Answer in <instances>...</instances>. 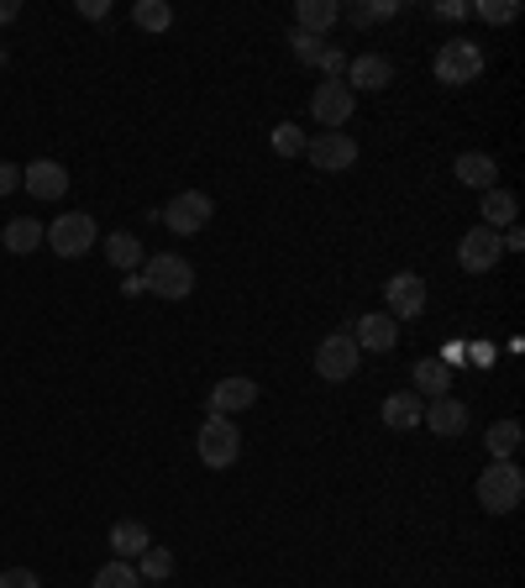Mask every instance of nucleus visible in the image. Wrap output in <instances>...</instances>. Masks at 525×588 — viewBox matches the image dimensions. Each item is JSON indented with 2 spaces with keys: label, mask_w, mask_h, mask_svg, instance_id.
Here are the masks:
<instances>
[{
  "label": "nucleus",
  "mask_w": 525,
  "mask_h": 588,
  "mask_svg": "<svg viewBox=\"0 0 525 588\" xmlns=\"http://www.w3.org/2000/svg\"><path fill=\"white\" fill-rule=\"evenodd\" d=\"M353 111H358V95L347 90L342 79H326V85H315V95H311V117L321 121L326 132L347 126V121H353Z\"/></svg>",
  "instance_id": "nucleus-8"
},
{
  "label": "nucleus",
  "mask_w": 525,
  "mask_h": 588,
  "mask_svg": "<svg viewBox=\"0 0 525 588\" xmlns=\"http://www.w3.org/2000/svg\"><path fill=\"white\" fill-rule=\"evenodd\" d=\"M273 153H279V158H305V132H300V126H294V121H284V126H273Z\"/></svg>",
  "instance_id": "nucleus-30"
},
{
  "label": "nucleus",
  "mask_w": 525,
  "mask_h": 588,
  "mask_svg": "<svg viewBox=\"0 0 525 588\" xmlns=\"http://www.w3.org/2000/svg\"><path fill=\"white\" fill-rule=\"evenodd\" d=\"M194 447H200V463L205 468H232L242 457V431H237V421L232 415H205L200 421V436H194Z\"/></svg>",
  "instance_id": "nucleus-3"
},
{
  "label": "nucleus",
  "mask_w": 525,
  "mask_h": 588,
  "mask_svg": "<svg viewBox=\"0 0 525 588\" xmlns=\"http://www.w3.org/2000/svg\"><path fill=\"white\" fill-rule=\"evenodd\" d=\"M0 588H43V578H37L32 567H5V573H0Z\"/></svg>",
  "instance_id": "nucleus-33"
},
{
  "label": "nucleus",
  "mask_w": 525,
  "mask_h": 588,
  "mask_svg": "<svg viewBox=\"0 0 525 588\" xmlns=\"http://www.w3.org/2000/svg\"><path fill=\"white\" fill-rule=\"evenodd\" d=\"M436 85H473L478 74H483V47L473 43V37H453V43L436 47Z\"/></svg>",
  "instance_id": "nucleus-4"
},
{
  "label": "nucleus",
  "mask_w": 525,
  "mask_h": 588,
  "mask_svg": "<svg viewBox=\"0 0 525 588\" xmlns=\"http://www.w3.org/2000/svg\"><path fill=\"white\" fill-rule=\"evenodd\" d=\"M105 11H111V5H105V0H79V16H90V22H100V16H105Z\"/></svg>",
  "instance_id": "nucleus-37"
},
{
  "label": "nucleus",
  "mask_w": 525,
  "mask_h": 588,
  "mask_svg": "<svg viewBox=\"0 0 525 588\" xmlns=\"http://www.w3.org/2000/svg\"><path fill=\"white\" fill-rule=\"evenodd\" d=\"M383 300H389V321H415L426 310V279L421 274H394L383 284Z\"/></svg>",
  "instance_id": "nucleus-12"
},
{
  "label": "nucleus",
  "mask_w": 525,
  "mask_h": 588,
  "mask_svg": "<svg viewBox=\"0 0 525 588\" xmlns=\"http://www.w3.org/2000/svg\"><path fill=\"white\" fill-rule=\"evenodd\" d=\"M258 404V378H221L211 389V415H242V410H253Z\"/></svg>",
  "instance_id": "nucleus-13"
},
{
  "label": "nucleus",
  "mask_w": 525,
  "mask_h": 588,
  "mask_svg": "<svg viewBox=\"0 0 525 588\" xmlns=\"http://www.w3.org/2000/svg\"><path fill=\"white\" fill-rule=\"evenodd\" d=\"M22 189V164H0V200Z\"/></svg>",
  "instance_id": "nucleus-35"
},
{
  "label": "nucleus",
  "mask_w": 525,
  "mask_h": 588,
  "mask_svg": "<svg viewBox=\"0 0 525 588\" xmlns=\"http://www.w3.org/2000/svg\"><path fill=\"white\" fill-rule=\"evenodd\" d=\"M473 363L478 368H489V363H494V347H489V342H473Z\"/></svg>",
  "instance_id": "nucleus-40"
},
{
  "label": "nucleus",
  "mask_w": 525,
  "mask_h": 588,
  "mask_svg": "<svg viewBox=\"0 0 525 588\" xmlns=\"http://www.w3.org/2000/svg\"><path fill=\"white\" fill-rule=\"evenodd\" d=\"M96 242H100V226H96V215L90 211H64L48 226V247L58 253V258H85Z\"/></svg>",
  "instance_id": "nucleus-6"
},
{
  "label": "nucleus",
  "mask_w": 525,
  "mask_h": 588,
  "mask_svg": "<svg viewBox=\"0 0 525 588\" xmlns=\"http://www.w3.org/2000/svg\"><path fill=\"white\" fill-rule=\"evenodd\" d=\"M400 11V0H353V5H342V16L353 26H373V22H389Z\"/></svg>",
  "instance_id": "nucleus-26"
},
{
  "label": "nucleus",
  "mask_w": 525,
  "mask_h": 588,
  "mask_svg": "<svg viewBox=\"0 0 525 588\" xmlns=\"http://www.w3.org/2000/svg\"><path fill=\"white\" fill-rule=\"evenodd\" d=\"M289 47H294V58H300V64H311L315 69V58L326 53V37H311V32H300V26H294V32H289Z\"/></svg>",
  "instance_id": "nucleus-32"
},
{
  "label": "nucleus",
  "mask_w": 525,
  "mask_h": 588,
  "mask_svg": "<svg viewBox=\"0 0 525 588\" xmlns=\"http://www.w3.org/2000/svg\"><path fill=\"white\" fill-rule=\"evenodd\" d=\"M305 158L321 174H347V168L358 164V142L347 137V132H321V137L305 142Z\"/></svg>",
  "instance_id": "nucleus-9"
},
{
  "label": "nucleus",
  "mask_w": 525,
  "mask_h": 588,
  "mask_svg": "<svg viewBox=\"0 0 525 588\" xmlns=\"http://www.w3.org/2000/svg\"><path fill=\"white\" fill-rule=\"evenodd\" d=\"M147 215H158L174 236H194V232H205L211 226V215H215V200L205 195V189H185V195H174L164 211H147Z\"/></svg>",
  "instance_id": "nucleus-5"
},
{
  "label": "nucleus",
  "mask_w": 525,
  "mask_h": 588,
  "mask_svg": "<svg viewBox=\"0 0 525 588\" xmlns=\"http://www.w3.org/2000/svg\"><path fill=\"white\" fill-rule=\"evenodd\" d=\"M147 546H153V536H147V525H143V520H116V525H111V552H116L121 563L143 557Z\"/></svg>",
  "instance_id": "nucleus-24"
},
{
  "label": "nucleus",
  "mask_w": 525,
  "mask_h": 588,
  "mask_svg": "<svg viewBox=\"0 0 525 588\" xmlns=\"http://www.w3.org/2000/svg\"><path fill=\"white\" fill-rule=\"evenodd\" d=\"M421 425H431L436 436H462V431H468V404L453 400V395H447V400H431L426 404V421H421Z\"/></svg>",
  "instance_id": "nucleus-21"
},
{
  "label": "nucleus",
  "mask_w": 525,
  "mask_h": 588,
  "mask_svg": "<svg viewBox=\"0 0 525 588\" xmlns=\"http://www.w3.org/2000/svg\"><path fill=\"white\" fill-rule=\"evenodd\" d=\"M0 242H5V253H16V258H26V253H37V247L48 242V226H43L37 215H16V221H5V232H0Z\"/></svg>",
  "instance_id": "nucleus-18"
},
{
  "label": "nucleus",
  "mask_w": 525,
  "mask_h": 588,
  "mask_svg": "<svg viewBox=\"0 0 525 588\" xmlns=\"http://www.w3.org/2000/svg\"><path fill=\"white\" fill-rule=\"evenodd\" d=\"M410 389H415L421 400H447V395H453V368H447L442 357H421V363L410 368Z\"/></svg>",
  "instance_id": "nucleus-15"
},
{
  "label": "nucleus",
  "mask_w": 525,
  "mask_h": 588,
  "mask_svg": "<svg viewBox=\"0 0 525 588\" xmlns=\"http://www.w3.org/2000/svg\"><path fill=\"white\" fill-rule=\"evenodd\" d=\"M483 442H489V457H494V463H510V457L521 452L525 431H521V421H494V425H489V436H483Z\"/></svg>",
  "instance_id": "nucleus-25"
},
{
  "label": "nucleus",
  "mask_w": 525,
  "mask_h": 588,
  "mask_svg": "<svg viewBox=\"0 0 525 588\" xmlns=\"http://www.w3.org/2000/svg\"><path fill=\"white\" fill-rule=\"evenodd\" d=\"M358 342H353V331H336V336H326L321 347H315V378H326V384H347V378L358 374Z\"/></svg>",
  "instance_id": "nucleus-7"
},
{
  "label": "nucleus",
  "mask_w": 525,
  "mask_h": 588,
  "mask_svg": "<svg viewBox=\"0 0 525 588\" xmlns=\"http://www.w3.org/2000/svg\"><path fill=\"white\" fill-rule=\"evenodd\" d=\"M137 578H153V584L174 578V552L168 546H147L143 557H137Z\"/></svg>",
  "instance_id": "nucleus-28"
},
{
  "label": "nucleus",
  "mask_w": 525,
  "mask_h": 588,
  "mask_svg": "<svg viewBox=\"0 0 525 588\" xmlns=\"http://www.w3.org/2000/svg\"><path fill=\"white\" fill-rule=\"evenodd\" d=\"M521 499H525V473L515 463H489V468L478 473V504L489 515H510Z\"/></svg>",
  "instance_id": "nucleus-2"
},
{
  "label": "nucleus",
  "mask_w": 525,
  "mask_h": 588,
  "mask_svg": "<svg viewBox=\"0 0 525 588\" xmlns=\"http://www.w3.org/2000/svg\"><path fill=\"white\" fill-rule=\"evenodd\" d=\"M500 258H504V242H500V232H489V226H473V232H462V242H457V263H462L468 274H489Z\"/></svg>",
  "instance_id": "nucleus-10"
},
{
  "label": "nucleus",
  "mask_w": 525,
  "mask_h": 588,
  "mask_svg": "<svg viewBox=\"0 0 525 588\" xmlns=\"http://www.w3.org/2000/svg\"><path fill=\"white\" fill-rule=\"evenodd\" d=\"M389 79H394V64L383 53H362V58H347V79L342 85L358 95V90H383Z\"/></svg>",
  "instance_id": "nucleus-14"
},
{
  "label": "nucleus",
  "mask_w": 525,
  "mask_h": 588,
  "mask_svg": "<svg viewBox=\"0 0 525 588\" xmlns=\"http://www.w3.org/2000/svg\"><path fill=\"white\" fill-rule=\"evenodd\" d=\"M436 16H442V22H457V16H468V5H457V0H442V5H436Z\"/></svg>",
  "instance_id": "nucleus-38"
},
{
  "label": "nucleus",
  "mask_w": 525,
  "mask_h": 588,
  "mask_svg": "<svg viewBox=\"0 0 525 588\" xmlns=\"http://www.w3.org/2000/svg\"><path fill=\"white\" fill-rule=\"evenodd\" d=\"M132 22L143 26V32H168V26H174V5H168V0H137V5H132Z\"/></svg>",
  "instance_id": "nucleus-27"
},
{
  "label": "nucleus",
  "mask_w": 525,
  "mask_h": 588,
  "mask_svg": "<svg viewBox=\"0 0 525 588\" xmlns=\"http://www.w3.org/2000/svg\"><path fill=\"white\" fill-rule=\"evenodd\" d=\"M121 295H132V300H137V295H147V279H143V274H126V279H121Z\"/></svg>",
  "instance_id": "nucleus-36"
},
{
  "label": "nucleus",
  "mask_w": 525,
  "mask_h": 588,
  "mask_svg": "<svg viewBox=\"0 0 525 588\" xmlns=\"http://www.w3.org/2000/svg\"><path fill=\"white\" fill-rule=\"evenodd\" d=\"M0 64H5V47H0Z\"/></svg>",
  "instance_id": "nucleus-41"
},
{
  "label": "nucleus",
  "mask_w": 525,
  "mask_h": 588,
  "mask_svg": "<svg viewBox=\"0 0 525 588\" xmlns=\"http://www.w3.org/2000/svg\"><path fill=\"white\" fill-rule=\"evenodd\" d=\"M315 69L326 74V79H336V74H347V53H336V47H326V53L315 58Z\"/></svg>",
  "instance_id": "nucleus-34"
},
{
  "label": "nucleus",
  "mask_w": 525,
  "mask_h": 588,
  "mask_svg": "<svg viewBox=\"0 0 525 588\" xmlns=\"http://www.w3.org/2000/svg\"><path fill=\"white\" fill-rule=\"evenodd\" d=\"M473 16H483L489 26H510L515 16H521V5H515V0H478Z\"/></svg>",
  "instance_id": "nucleus-31"
},
{
  "label": "nucleus",
  "mask_w": 525,
  "mask_h": 588,
  "mask_svg": "<svg viewBox=\"0 0 525 588\" xmlns=\"http://www.w3.org/2000/svg\"><path fill=\"white\" fill-rule=\"evenodd\" d=\"M478 211H483V226H489V232H504V226H515L521 200H515L504 185H494V189H483V206H478Z\"/></svg>",
  "instance_id": "nucleus-23"
},
{
  "label": "nucleus",
  "mask_w": 525,
  "mask_h": 588,
  "mask_svg": "<svg viewBox=\"0 0 525 588\" xmlns=\"http://www.w3.org/2000/svg\"><path fill=\"white\" fill-rule=\"evenodd\" d=\"M336 22H342V5H336V0H300V5H294V26L311 32V37H326Z\"/></svg>",
  "instance_id": "nucleus-20"
},
{
  "label": "nucleus",
  "mask_w": 525,
  "mask_h": 588,
  "mask_svg": "<svg viewBox=\"0 0 525 588\" xmlns=\"http://www.w3.org/2000/svg\"><path fill=\"white\" fill-rule=\"evenodd\" d=\"M105 258H111V268H121V274H143V242H137V232H111L105 236Z\"/></svg>",
  "instance_id": "nucleus-22"
},
{
  "label": "nucleus",
  "mask_w": 525,
  "mask_h": 588,
  "mask_svg": "<svg viewBox=\"0 0 525 588\" xmlns=\"http://www.w3.org/2000/svg\"><path fill=\"white\" fill-rule=\"evenodd\" d=\"M90 588H143V578H137V567L121 563V557H111V563L96 573V584Z\"/></svg>",
  "instance_id": "nucleus-29"
},
{
  "label": "nucleus",
  "mask_w": 525,
  "mask_h": 588,
  "mask_svg": "<svg viewBox=\"0 0 525 588\" xmlns=\"http://www.w3.org/2000/svg\"><path fill=\"white\" fill-rule=\"evenodd\" d=\"M353 342H358V353H394L400 321H389V315H362L358 326H353Z\"/></svg>",
  "instance_id": "nucleus-17"
},
{
  "label": "nucleus",
  "mask_w": 525,
  "mask_h": 588,
  "mask_svg": "<svg viewBox=\"0 0 525 588\" xmlns=\"http://www.w3.org/2000/svg\"><path fill=\"white\" fill-rule=\"evenodd\" d=\"M22 16V0H0V26H11Z\"/></svg>",
  "instance_id": "nucleus-39"
},
{
  "label": "nucleus",
  "mask_w": 525,
  "mask_h": 588,
  "mask_svg": "<svg viewBox=\"0 0 525 588\" xmlns=\"http://www.w3.org/2000/svg\"><path fill=\"white\" fill-rule=\"evenodd\" d=\"M22 189L32 200H64L69 195V168L58 164V158H32L22 168Z\"/></svg>",
  "instance_id": "nucleus-11"
},
{
  "label": "nucleus",
  "mask_w": 525,
  "mask_h": 588,
  "mask_svg": "<svg viewBox=\"0 0 525 588\" xmlns=\"http://www.w3.org/2000/svg\"><path fill=\"white\" fill-rule=\"evenodd\" d=\"M453 174H457V185L478 189V195L500 185V164H494V153H457V158H453Z\"/></svg>",
  "instance_id": "nucleus-16"
},
{
  "label": "nucleus",
  "mask_w": 525,
  "mask_h": 588,
  "mask_svg": "<svg viewBox=\"0 0 525 588\" xmlns=\"http://www.w3.org/2000/svg\"><path fill=\"white\" fill-rule=\"evenodd\" d=\"M421 421H426V400H421L415 389H400V395L383 400V425H389V431H415Z\"/></svg>",
  "instance_id": "nucleus-19"
},
{
  "label": "nucleus",
  "mask_w": 525,
  "mask_h": 588,
  "mask_svg": "<svg viewBox=\"0 0 525 588\" xmlns=\"http://www.w3.org/2000/svg\"><path fill=\"white\" fill-rule=\"evenodd\" d=\"M143 279H147V295H158V300H190L194 263L179 258V253H153V258L143 263Z\"/></svg>",
  "instance_id": "nucleus-1"
}]
</instances>
